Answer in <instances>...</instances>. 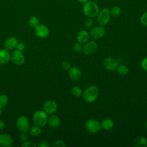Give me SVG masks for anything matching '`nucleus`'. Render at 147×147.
I'll use <instances>...</instances> for the list:
<instances>
[{"instance_id": "f257e3e1", "label": "nucleus", "mask_w": 147, "mask_h": 147, "mask_svg": "<svg viewBox=\"0 0 147 147\" xmlns=\"http://www.w3.org/2000/svg\"><path fill=\"white\" fill-rule=\"evenodd\" d=\"M99 7L96 2L92 1H88L84 3L83 11L85 16L89 18L96 17L99 13Z\"/></svg>"}, {"instance_id": "f03ea898", "label": "nucleus", "mask_w": 147, "mask_h": 147, "mask_svg": "<svg viewBox=\"0 0 147 147\" xmlns=\"http://www.w3.org/2000/svg\"><path fill=\"white\" fill-rule=\"evenodd\" d=\"M82 94L83 98L86 102L92 103L97 99L99 95V89L95 86H90L84 90Z\"/></svg>"}, {"instance_id": "7ed1b4c3", "label": "nucleus", "mask_w": 147, "mask_h": 147, "mask_svg": "<svg viewBox=\"0 0 147 147\" xmlns=\"http://www.w3.org/2000/svg\"><path fill=\"white\" fill-rule=\"evenodd\" d=\"M33 119L36 125L42 127L45 126L48 122V115L44 110H38L34 113Z\"/></svg>"}, {"instance_id": "20e7f679", "label": "nucleus", "mask_w": 147, "mask_h": 147, "mask_svg": "<svg viewBox=\"0 0 147 147\" xmlns=\"http://www.w3.org/2000/svg\"><path fill=\"white\" fill-rule=\"evenodd\" d=\"M111 13L110 10L107 8L102 9L99 11L97 16V22L100 26L106 25L111 18Z\"/></svg>"}, {"instance_id": "39448f33", "label": "nucleus", "mask_w": 147, "mask_h": 147, "mask_svg": "<svg viewBox=\"0 0 147 147\" xmlns=\"http://www.w3.org/2000/svg\"><path fill=\"white\" fill-rule=\"evenodd\" d=\"M86 130L91 133H96L101 129L100 122L95 119H88L84 123Z\"/></svg>"}, {"instance_id": "423d86ee", "label": "nucleus", "mask_w": 147, "mask_h": 147, "mask_svg": "<svg viewBox=\"0 0 147 147\" xmlns=\"http://www.w3.org/2000/svg\"><path fill=\"white\" fill-rule=\"evenodd\" d=\"M16 126L20 131L26 132L29 129V121L25 116H20L17 119Z\"/></svg>"}, {"instance_id": "0eeeda50", "label": "nucleus", "mask_w": 147, "mask_h": 147, "mask_svg": "<svg viewBox=\"0 0 147 147\" xmlns=\"http://www.w3.org/2000/svg\"><path fill=\"white\" fill-rule=\"evenodd\" d=\"M11 59L12 61L17 65H21L25 61V57L22 52L16 49L11 55Z\"/></svg>"}, {"instance_id": "6e6552de", "label": "nucleus", "mask_w": 147, "mask_h": 147, "mask_svg": "<svg viewBox=\"0 0 147 147\" xmlns=\"http://www.w3.org/2000/svg\"><path fill=\"white\" fill-rule=\"evenodd\" d=\"M34 31L36 34L40 38H45L49 33V30L48 28L42 24H38L34 28Z\"/></svg>"}, {"instance_id": "1a4fd4ad", "label": "nucleus", "mask_w": 147, "mask_h": 147, "mask_svg": "<svg viewBox=\"0 0 147 147\" xmlns=\"http://www.w3.org/2000/svg\"><path fill=\"white\" fill-rule=\"evenodd\" d=\"M98 48L97 44L93 41L87 42L83 47V52L87 55H90L94 53Z\"/></svg>"}, {"instance_id": "9d476101", "label": "nucleus", "mask_w": 147, "mask_h": 147, "mask_svg": "<svg viewBox=\"0 0 147 147\" xmlns=\"http://www.w3.org/2000/svg\"><path fill=\"white\" fill-rule=\"evenodd\" d=\"M57 109V103L52 100H49L47 101L44 106H43V110L47 113L49 114H52Z\"/></svg>"}, {"instance_id": "9b49d317", "label": "nucleus", "mask_w": 147, "mask_h": 147, "mask_svg": "<svg viewBox=\"0 0 147 147\" xmlns=\"http://www.w3.org/2000/svg\"><path fill=\"white\" fill-rule=\"evenodd\" d=\"M90 34L93 38L100 39L105 36V30L102 26H95L90 30Z\"/></svg>"}, {"instance_id": "f8f14e48", "label": "nucleus", "mask_w": 147, "mask_h": 147, "mask_svg": "<svg viewBox=\"0 0 147 147\" xmlns=\"http://www.w3.org/2000/svg\"><path fill=\"white\" fill-rule=\"evenodd\" d=\"M105 68L109 71H114L117 68L118 63L117 60L113 57H107L103 61Z\"/></svg>"}, {"instance_id": "ddd939ff", "label": "nucleus", "mask_w": 147, "mask_h": 147, "mask_svg": "<svg viewBox=\"0 0 147 147\" xmlns=\"http://www.w3.org/2000/svg\"><path fill=\"white\" fill-rule=\"evenodd\" d=\"M13 142L12 138L7 134H0V146L2 147H10Z\"/></svg>"}, {"instance_id": "4468645a", "label": "nucleus", "mask_w": 147, "mask_h": 147, "mask_svg": "<svg viewBox=\"0 0 147 147\" xmlns=\"http://www.w3.org/2000/svg\"><path fill=\"white\" fill-rule=\"evenodd\" d=\"M89 38H90V34L87 31L85 30H80L78 33L77 36H76L77 41L81 44L86 43L88 41Z\"/></svg>"}, {"instance_id": "2eb2a0df", "label": "nucleus", "mask_w": 147, "mask_h": 147, "mask_svg": "<svg viewBox=\"0 0 147 147\" xmlns=\"http://www.w3.org/2000/svg\"><path fill=\"white\" fill-rule=\"evenodd\" d=\"M68 75L71 79L74 80H77L80 78L82 73L79 68L78 67H71L68 70Z\"/></svg>"}, {"instance_id": "dca6fc26", "label": "nucleus", "mask_w": 147, "mask_h": 147, "mask_svg": "<svg viewBox=\"0 0 147 147\" xmlns=\"http://www.w3.org/2000/svg\"><path fill=\"white\" fill-rule=\"evenodd\" d=\"M11 55L6 49H0V64L7 63L10 59Z\"/></svg>"}, {"instance_id": "f3484780", "label": "nucleus", "mask_w": 147, "mask_h": 147, "mask_svg": "<svg viewBox=\"0 0 147 147\" xmlns=\"http://www.w3.org/2000/svg\"><path fill=\"white\" fill-rule=\"evenodd\" d=\"M17 43L18 41L16 38L14 37H10L6 39V40L5 42L4 45L5 49H6L7 50H12L14 48H16Z\"/></svg>"}, {"instance_id": "a211bd4d", "label": "nucleus", "mask_w": 147, "mask_h": 147, "mask_svg": "<svg viewBox=\"0 0 147 147\" xmlns=\"http://www.w3.org/2000/svg\"><path fill=\"white\" fill-rule=\"evenodd\" d=\"M48 122L49 125L52 127H57L60 123L59 117L55 115L52 114L48 118Z\"/></svg>"}, {"instance_id": "6ab92c4d", "label": "nucleus", "mask_w": 147, "mask_h": 147, "mask_svg": "<svg viewBox=\"0 0 147 147\" xmlns=\"http://www.w3.org/2000/svg\"><path fill=\"white\" fill-rule=\"evenodd\" d=\"M133 145L134 147H147V139L144 137H138L134 139Z\"/></svg>"}, {"instance_id": "aec40b11", "label": "nucleus", "mask_w": 147, "mask_h": 147, "mask_svg": "<svg viewBox=\"0 0 147 147\" xmlns=\"http://www.w3.org/2000/svg\"><path fill=\"white\" fill-rule=\"evenodd\" d=\"M101 127L106 130H111L114 126V122L110 118H106L100 122Z\"/></svg>"}, {"instance_id": "412c9836", "label": "nucleus", "mask_w": 147, "mask_h": 147, "mask_svg": "<svg viewBox=\"0 0 147 147\" xmlns=\"http://www.w3.org/2000/svg\"><path fill=\"white\" fill-rule=\"evenodd\" d=\"M29 130L30 134L32 136H37L41 132V129L40 128V126L36 125L32 126Z\"/></svg>"}, {"instance_id": "4be33fe9", "label": "nucleus", "mask_w": 147, "mask_h": 147, "mask_svg": "<svg viewBox=\"0 0 147 147\" xmlns=\"http://www.w3.org/2000/svg\"><path fill=\"white\" fill-rule=\"evenodd\" d=\"M117 72L121 75H125L129 72V68L125 65H121L117 68Z\"/></svg>"}, {"instance_id": "5701e85b", "label": "nucleus", "mask_w": 147, "mask_h": 147, "mask_svg": "<svg viewBox=\"0 0 147 147\" xmlns=\"http://www.w3.org/2000/svg\"><path fill=\"white\" fill-rule=\"evenodd\" d=\"M71 92H72V95L76 97H79L83 94L82 88L80 87L77 86H74L72 87V88L71 90Z\"/></svg>"}, {"instance_id": "b1692460", "label": "nucleus", "mask_w": 147, "mask_h": 147, "mask_svg": "<svg viewBox=\"0 0 147 147\" xmlns=\"http://www.w3.org/2000/svg\"><path fill=\"white\" fill-rule=\"evenodd\" d=\"M28 24L31 27L35 28L39 24V20L36 16H31L28 20Z\"/></svg>"}, {"instance_id": "393cba45", "label": "nucleus", "mask_w": 147, "mask_h": 147, "mask_svg": "<svg viewBox=\"0 0 147 147\" xmlns=\"http://www.w3.org/2000/svg\"><path fill=\"white\" fill-rule=\"evenodd\" d=\"M111 15L114 17L119 16L121 13V9L118 6H114L110 10Z\"/></svg>"}, {"instance_id": "a878e982", "label": "nucleus", "mask_w": 147, "mask_h": 147, "mask_svg": "<svg viewBox=\"0 0 147 147\" xmlns=\"http://www.w3.org/2000/svg\"><path fill=\"white\" fill-rule=\"evenodd\" d=\"M8 102V98L6 95L0 94V107H3Z\"/></svg>"}, {"instance_id": "bb28decb", "label": "nucleus", "mask_w": 147, "mask_h": 147, "mask_svg": "<svg viewBox=\"0 0 147 147\" xmlns=\"http://www.w3.org/2000/svg\"><path fill=\"white\" fill-rule=\"evenodd\" d=\"M93 24H94V21L92 18L88 17L84 21V26L87 29L91 28L93 26Z\"/></svg>"}, {"instance_id": "cd10ccee", "label": "nucleus", "mask_w": 147, "mask_h": 147, "mask_svg": "<svg viewBox=\"0 0 147 147\" xmlns=\"http://www.w3.org/2000/svg\"><path fill=\"white\" fill-rule=\"evenodd\" d=\"M83 46L82 45V44L78 42L75 43L74 44L72 48L74 51L78 52H80L81 51L83 50Z\"/></svg>"}, {"instance_id": "c85d7f7f", "label": "nucleus", "mask_w": 147, "mask_h": 147, "mask_svg": "<svg viewBox=\"0 0 147 147\" xmlns=\"http://www.w3.org/2000/svg\"><path fill=\"white\" fill-rule=\"evenodd\" d=\"M140 22L143 25L147 26V11L141 16Z\"/></svg>"}, {"instance_id": "c756f323", "label": "nucleus", "mask_w": 147, "mask_h": 147, "mask_svg": "<svg viewBox=\"0 0 147 147\" xmlns=\"http://www.w3.org/2000/svg\"><path fill=\"white\" fill-rule=\"evenodd\" d=\"M21 146L22 147H35L36 146V145L33 143V142L29 141H26L24 142H22Z\"/></svg>"}, {"instance_id": "7c9ffc66", "label": "nucleus", "mask_w": 147, "mask_h": 147, "mask_svg": "<svg viewBox=\"0 0 147 147\" xmlns=\"http://www.w3.org/2000/svg\"><path fill=\"white\" fill-rule=\"evenodd\" d=\"M16 48H17V49L21 52H23L25 49V44L23 42H19L17 43Z\"/></svg>"}, {"instance_id": "2f4dec72", "label": "nucleus", "mask_w": 147, "mask_h": 147, "mask_svg": "<svg viewBox=\"0 0 147 147\" xmlns=\"http://www.w3.org/2000/svg\"><path fill=\"white\" fill-rule=\"evenodd\" d=\"M71 67V64L69 61H65L62 63V68L64 70H69Z\"/></svg>"}, {"instance_id": "473e14b6", "label": "nucleus", "mask_w": 147, "mask_h": 147, "mask_svg": "<svg viewBox=\"0 0 147 147\" xmlns=\"http://www.w3.org/2000/svg\"><path fill=\"white\" fill-rule=\"evenodd\" d=\"M65 146H66V145H65V144H64V142L63 141H61V140H60L56 141L54 142L53 145V146H60V147H65Z\"/></svg>"}, {"instance_id": "72a5a7b5", "label": "nucleus", "mask_w": 147, "mask_h": 147, "mask_svg": "<svg viewBox=\"0 0 147 147\" xmlns=\"http://www.w3.org/2000/svg\"><path fill=\"white\" fill-rule=\"evenodd\" d=\"M38 147H49V144L48 143V142L46 140H42L41 141H40V142L38 143Z\"/></svg>"}, {"instance_id": "f704fd0d", "label": "nucleus", "mask_w": 147, "mask_h": 147, "mask_svg": "<svg viewBox=\"0 0 147 147\" xmlns=\"http://www.w3.org/2000/svg\"><path fill=\"white\" fill-rule=\"evenodd\" d=\"M28 139V136L26 133H22L20 135V140L21 141V142H24L27 141Z\"/></svg>"}, {"instance_id": "c9c22d12", "label": "nucleus", "mask_w": 147, "mask_h": 147, "mask_svg": "<svg viewBox=\"0 0 147 147\" xmlns=\"http://www.w3.org/2000/svg\"><path fill=\"white\" fill-rule=\"evenodd\" d=\"M141 67L142 69L146 71H147V57H145L142 59L141 61Z\"/></svg>"}, {"instance_id": "e433bc0d", "label": "nucleus", "mask_w": 147, "mask_h": 147, "mask_svg": "<svg viewBox=\"0 0 147 147\" xmlns=\"http://www.w3.org/2000/svg\"><path fill=\"white\" fill-rule=\"evenodd\" d=\"M5 123L1 119H0V131L3 130V129L5 128Z\"/></svg>"}, {"instance_id": "4c0bfd02", "label": "nucleus", "mask_w": 147, "mask_h": 147, "mask_svg": "<svg viewBox=\"0 0 147 147\" xmlns=\"http://www.w3.org/2000/svg\"><path fill=\"white\" fill-rule=\"evenodd\" d=\"M88 1H89V0H78V1H79V2L82 3H86V2H87Z\"/></svg>"}, {"instance_id": "58836bf2", "label": "nucleus", "mask_w": 147, "mask_h": 147, "mask_svg": "<svg viewBox=\"0 0 147 147\" xmlns=\"http://www.w3.org/2000/svg\"><path fill=\"white\" fill-rule=\"evenodd\" d=\"M2 113V107H0V115Z\"/></svg>"}, {"instance_id": "ea45409f", "label": "nucleus", "mask_w": 147, "mask_h": 147, "mask_svg": "<svg viewBox=\"0 0 147 147\" xmlns=\"http://www.w3.org/2000/svg\"><path fill=\"white\" fill-rule=\"evenodd\" d=\"M145 126H146V129H147V121L146 122V123H145Z\"/></svg>"}]
</instances>
